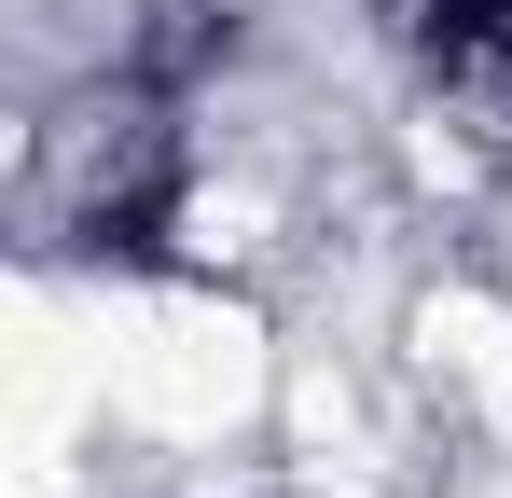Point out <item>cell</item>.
I'll return each mask as SVG.
<instances>
[{
	"instance_id": "1",
	"label": "cell",
	"mask_w": 512,
	"mask_h": 498,
	"mask_svg": "<svg viewBox=\"0 0 512 498\" xmlns=\"http://www.w3.org/2000/svg\"><path fill=\"white\" fill-rule=\"evenodd\" d=\"M28 236L42 249H153L180 208V83L139 56V70H97L42 111L28 139Z\"/></svg>"
},
{
	"instance_id": "2",
	"label": "cell",
	"mask_w": 512,
	"mask_h": 498,
	"mask_svg": "<svg viewBox=\"0 0 512 498\" xmlns=\"http://www.w3.org/2000/svg\"><path fill=\"white\" fill-rule=\"evenodd\" d=\"M388 28L416 42L429 97H443L485 153H512V0H388Z\"/></svg>"
}]
</instances>
